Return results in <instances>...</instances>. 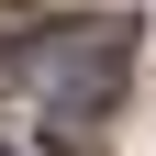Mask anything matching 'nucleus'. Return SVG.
<instances>
[{"mask_svg":"<svg viewBox=\"0 0 156 156\" xmlns=\"http://www.w3.org/2000/svg\"><path fill=\"white\" fill-rule=\"evenodd\" d=\"M23 78H34V101H45L56 123H101V112L123 101V78H134V23H123V11L45 23L23 45Z\"/></svg>","mask_w":156,"mask_h":156,"instance_id":"1","label":"nucleus"},{"mask_svg":"<svg viewBox=\"0 0 156 156\" xmlns=\"http://www.w3.org/2000/svg\"><path fill=\"white\" fill-rule=\"evenodd\" d=\"M0 156H11V145H0Z\"/></svg>","mask_w":156,"mask_h":156,"instance_id":"2","label":"nucleus"}]
</instances>
